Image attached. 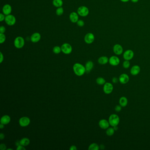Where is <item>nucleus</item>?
<instances>
[{
    "instance_id": "obj_36",
    "label": "nucleus",
    "mask_w": 150,
    "mask_h": 150,
    "mask_svg": "<svg viewBox=\"0 0 150 150\" xmlns=\"http://www.w3.org/2000/svg\"><path fill=\"white\" fill-rule=\"evenodd\" d=\"M5 30V28L4 26H1L0 27V33H4Z\"/></svg>"
},
{
    "instance_id": "obj_41",
    "label": "nucleus",
    "mask_w": 150,
    "mask_h": 150,
    "mask_svg": "<svg viewBox=\"0 0 150 150\" xmlns=\"http://www.w3.org/2000/svg\"><path fill=\"white\" fill-rule=\"evenodd\" d=\"M5 137V135H4V134L1 133L0 134V140H2Z\"/></svg>"
},
{
    "instance_id": "obj_17",
    "label": "nucleus",
    "mask_w": 150,
    "mask_h": 150,
    "mask_svg": "<svg viewBox=\"0 0 150 150\" xmlns=\"http://www.w3.org/2000/svg\"><path fill=\"white\" fill-rule=\"evenodd\" d=\"M41 38V35L39 33H34L30 37V40L32 42L37 43L38 42Z\"/></svg>"
},
{
    "instance_id": "obj_30",
    "label": "nucleus",
    "mask_w": 150,
    "mask_h": 150,
    "mask_svg": "<svg viewBox=\"0 0 150 150\" xmlns=\"http://www.w3.org/2000/svg\"><path fill=\"white\" fill-rule=\"evenodd\" d=\"M130 63L129 60H125L122 63V66L125 69H128L130 67Z\"/></svg>"
},
{
    "instance_id": "obj_24",
    "label": "nucleus",
    "mask_w": 150,
    "mask_h": 150,
    "mask_svg": "<svg viewBox=\"0 0 150 150\" xmlns=\"http://www.w3.org/2000/svg\"><path fill=\"white\" fill-rule=\"evenodd\" d=\"M115 130L114 129V128H113V127H109L106 130V133L108 136L111 137L115 134Z\"/></svg>"
},
{
    "instance_id": "obj_29",
    "label": "nucleus",
    "mask_w": 150,
    "mask_h": 150,
    "mask_svg": "<svg viewBox=\"0 0 150 150\" xmlns=\"http://www.w3.org/2000/svg\"><path fill=\"white\" fill-rule=\"evenodd\" d=\"M61 51H62L61 48L58 46H55L53 48V52L55 54H59Z\"/></svg>"
},
{
    "instance_id": "obj_11",
    "label": "nucleus",
    "mask_w": 150,
    "mask_h": 150,
    "mask_svg": "<svg viewBox=\"0 0 150 150\" xmlns=\"http://www.w3.org/2000/svg\"><path fill=\"white\" fill-rule=\"evenodd\" d=\"M114 53L116 55H121L123 52V48L122 46L119 44H115L113 48Z\"/></svg>"
},
{
    "instance_id": "obj_40",
    "label": "nucleus",
    "mask_w": 150,
    "mask_h": 150,
    "mask_svg": "<svg viewBox=\"0 0 150 150\" xmlns=\"http://www.w3.org/2000/svg\"><path fill=\"white\" fill-rule=\"evenodd\" d=\"M77 149V148H76V147L74 146V145L71 146L70 148V150H76Z\"/></svg>"
},
{
    "instance_id": "obj_23",
    "label": "nucleus",
    "mask_w": 150,
    "mask_h": 150,
    "mask_svg": "<svg viewBox=\"0 0 150 150\" xmlns=\"http://www.w3.org/2000/svg\"><path fill=\"white\" fill-rule=\"evenodd\" d=\"M19 141H20V145L24 147L28 146L30 143V140L27 138H23L22 139H21Z\"/></svg>"
},
{
    "instance_id": "obj_26",
    "label": "nucleus",
    "mask_w": 150,
    "mask_h": 150,
    "mask_svg": "<svg viewBox=\"0 0 150 150\" xmlns=\"http://www.w3.org/2000/svg\"><path fill=\"white\" fill-rule=\"evenodd\" d=\"M100 146L96 143H93L89 145L88 149L89 150H98Z\"/></svg>"
},
{
    "instance_id": "obj_16",
    "label": "nucleus",
    "mask_w": 150,
    "mask_h": 150,
    "mask_svg": "<svg viewBox=\"0 0 150 150\" xmlns=\"http://www.w3.org/2000/svg\"><path fill=\"white\" fill-rule=\"evenodd\" d=\"M11 6L9 4H6L2 8V12L6 15H10L11 13Z\"/></svg>"
},
{
    "instance_id": "obj_18",
    "label": "nucleus",
    "mask_w": 150,
    "mask_h": 150,
    "mask_svg": "<svg viewBox=\"0 0 150 150\" xmlns=\"http://www.w3.org/2000/svg\"><path fill=\"white\" fill-rule=\"evenodd\" d=\"M78 13L75 12H73L71 13L69 16V18L71 22L73 23H76L78 20Z\"/></svg>"
},
{
    "instance_id": "obj_44",
    "label": "nucleus",
    "mask_w": 150,
    "mask_h": 150,
    "mask_svg": "<svg viewBox=\"0 0 150 150\" xmlns=\"http://www.w3.org/2000/svg\"><path fill=\"white\" fill-rule=\"evenodd\" d=\"M129 0H120L121 1H122V2H124V3L128 2Z\"/></svg>"
},
{
    "instance_id": "obj_38",
    "label": "nucleus",
    "mask_w": 150,
    "mask_h": 150,
    "mask_svg": "<svg viewBox=\"0 0 150 150\" xmlns=\"http://www.w3.org/2000/svg\"><path fill=\"white\" fill-rule=\"evenodd\" d=\"M0 149L1 150H5L6 149V146L5 145L1 144L0 145Z\"/></svg>"
},
{
    "instance_id": "obj_20",
    "label": "nucleus",
    "mask_w": 150,
    "mask_h": 150,
    "mask_svg": "<svg viewBox=\"0 0 150 150\" xmlns=\"http://www.w3.org/2000/svg\"><path fill=\"white\" fill-rule=\"evenodd\" d=\"M98 62L99 64L101 65L106 64L109 62V58L107 56H102L99 58Z\"/></svg>"
},
{
    "instance_id": "obj_31",
    "label": "nucleus",
    "mask_w": 150,
    "mask_h": 150,
    "mask_svg": "<svg viewBox=\"0 0 150 150\" xmlns=\"http://www.w3.org/2000/svg\"><path fill=\"white\" fill-rule=\"evenodd\" d=\"M6 36L4 33H0V43L2 44L5 41Z\"/></svg>"
},
{
    "instance_id": "obj_21",
    "label": "nucleus",
    "mask_w": 150,
    "mask_h": 150,
    "mask_svg": "<svg viewBox=\"0 0 150 150\" xmlns=\"http://www.w3.org/2000/svg\"><path fill=\"white\" fill-rule=\"evenodd\" d=\"M128 100L127 98L125 96H122L119 100V104L122 107H125L127 105Z\"/></svg>"
},
{
    "instance_id": "obj_28",
    "label": "nucleus",
    "mask_w": 150,
    "mask_h": 150,
    "mask_svg": "<svg viewBox=\"0 0 150 150\" xmlns=\"http://www.w3.org/2000/svg\"><path fill=\"white\" fill-rule=\"evenodd\" d=\"M63 11H64L63 8L62 7H58L57 9L56 10V14L60 16V15H63Z\"/></svg>"
},
{
    "instance_id": "obj_33",
    "label": "nucleus",
    "mask_w": 150,
    "mask_h": 150,
    "mask_svg": "<svg viewBox=\"0 0 150 150\" xmlns=\"http://www.w3.org/2000/svg\"><path fill=\"white\" fill-rule=\"evenodd\" d=\"M122 107L120 104L119 105H117L115 106V111L117 112H120L122 110Z\"/></svg>"
},
{
    "instance_id": "obj_9",
    "label": "nucleus",
    "mask_w": 150,
    "mask_h": 150,
    "mask_svg": "<svg viewBox=\"0 0 150 150\" xmlns=\"http://www.w3.org/2000/svg\"><path fill=\"white\" fill-rule=\"evenodd\" d=\"M120 62V60L117 56H111L109 59V63L112 66H117L119 64Z\"/></svg>"
},
{
    "instance_id": "obj_43",
    "label": "nucleus",
    "mask_w": 150,
    "mask_h": 150,
    "mask_svg": "<svg viewBox=\"0 0 150 150\" xmlns=\"http://www.w3.org/2000/svg\"><path fill=\"white\" fill-rule=\"evenodd\" d=\"M4 125L2 123H0V128L1 129H2L3 128H4Z\"/></svg>"
},
{
    "instance_id": "obj_42",
    "label": "nucleus",
    "mask_w": 150,
    "mask_h": 150,
    "mask_svg": "<svg viewBox=\"0 0 150 150\" xmlns=\"http://www.w3.org/2000/svg\"><path fill=\"white\" fill-rule=\"evenodd\" d=\"M133 3H137L139 1V0H130Z\"/></svg>"
},
{
    "instance_id": "obj_10",
    "label": "nucleus",
    "mask_w": 150,
    "mask_h": 150,
    "mask_svg": "<svg viewBox=\"0 0 150 150\" xmlns=\"http://www.w3.org/2000/svg\"><path fill=\"white\" fill-rule=\"evenodd\" d=\"M30 122V119L27 117L21 118L19 120V124L21 127H26L29 125Z\"/></svg>"
},
{
    "instance_id": "obj_14",
    "label": "nucleus",
    "mask_w": 150,
    "mask_h": 150,
    "mask_svg": "<svg viewBox=\"0 0 150 150\" xmlns=\"http://www.w3.org/2000/svg\"><path fill=\"white\" fill-rule=\"evenodd\" d=\"M99 126L103 130H107L109 127L110 125L108 120L105 119H103L99 121Z\"/></svg>"
},
{
    "instance_id": "obj_13",
    "label": "nucleus",
    "mask_w": 150,
    "mask_h": 150,
    "mask_svg": "<svg viewBox=\"0 0 150 150\" xmlns=\"http://www.w3.org/2000/svg\"><path fill=\"white\" fill-rule=\"evenodd\" d=\"M94 35L91 33H87L84 37L85 41L88 44H92L94 41Z\"/></svg>"
},
{
    "instance_id": "obj_46",
    "label": "nucleus",
    "mask_w": 150,
    "mask_h": 150,
    "mask_svg": "<svg viewBox=\"0 0 150 150\" xmlns=\"http://www.w3.org/2000/svg\"><path fill=\"white\" fill-rule=\"evenodd\" d=\"M7 150H12V149H11V148H9V149H7Z\"/></svg>"
},
{
    "instance_id": "obj_8",
    "label": "nucleus",
    "mask_w": 150,
    "mask_h": 150,
    "mask_svg": "<svg viewBox=\"0 0 150 150\" xmlns=\"http://www.w3.org/2000/svg\"><path fill=\"white\" fill-rule=\"evenodd\" d=\"M134 51L130 49H128L124 52L123 54V57L125 60L130 61L134 58Z\"/></svg>"
},
{
    "instance_id": "obj_6",
    "label": "nucleus",
    "mask_w": 150,
    "mask_h": 150,
    "mask_svg": "<svg viewBox=\"0 0 150 150\" xmlns=\"http://www.w3.org/2000/svg\"><path fill=\"white\" fill-rule=\"evenodd\" d=\"M4 20L6 24L10 26H13L16 22L15 17L13 15L10 14L6 16Z\"/></svg>"
},
{
    "instance_id": "obj_22",
    "label": "nucleus",
    "mask_w": 150,
    "mask_h": 150,
    "mask_svg": "<svg viewBox=\"0 0 150 150\" xmlns=\"http://www.w3.org/2000/svg\"><path fill=\"white\" fill-rule=\"evenodd\" d=\"M93 63L91 61H89L87 62L85 64V67L86 69V72L89 73L91 71L93 67Z\"/></svg>"
},
{
    "instance_id": "obj_2",
    "label": "nucleus",
    "mask_w": 150,
    "mask_h": 150,
    "mask_svg": "<svg viewBox=\"0 0 150 150\" xmlns=\"http://www.w3.org/2000/svg\"><path fill=\"white\" fill-rule=\"evenodd\" d=\"M108 121L110 126L112 127L118 126L120 122V118L116 114H113L110 115Z\"/></svg>"
},
{
    "instance_id": "obj_3",
    "label": "nucleus",
    "mask_w": 150,
    "mask_h": 150,
    "mask_svg": "<svg viewBox=\"0 0 150 150\" xmlns=\"http://www.w3.org/2000/svg\"><path fill=\"white\" fill-rule=\"evenodd\" d=\"M15 46L17 48H22L25 45V41L23 37L19 36L15 38L14 42Z\"/></svg>"
},
{
    "instance_id": "obj_45",
    "label": "nucleus",
    "mask_w": 150,
    "mask_h": 150,
    "mask_svg": "<svg viewBox=\"0 0 150 150\" xmlns=\"http://www.w3.org/2000/svg\"><path fill=\"white\" fill-rule=\"evenodd\" d=\"M113 128H114V129L115 130V131L116 130H118V126H115V127H113Z\"/></svg>"
},
{
    "instance_id": "obj_7",
    "label": "nucleus",
    "mask_w": 150,
    "mask_h": 150,
    "mask_svg": "<svg viewBox=\"0 0 150 150\" xmlns=\"http://www.w3.org/2000/svg\"><path fill=\"white\" fill-rule=\"evenodd\" d=\"M61 51L65 54H69L72 52V48L68 43H64L61 46Z\"/></svg>"
},
{
    "instance_id": "obj_15",
    "label": "nucleus",
    "mask_w": 150,
    "mask_h": 150,
    "mask_svg": "<svg viewBox=\"0 0 150 150\" xmlns=\"http://www.w3.org/2000/svg\"><path fill=\"white\" fill-rule=\"evenodd\" d=\"M141 71V68L137 65H134L132 67L130 70V73L132 75L136 76L139 74Z\"/></svg>"
},
{
    "instance_id": "obj_12",
    "label": "nucleus",
    "mask_w": 150,
    "mask_h": 150,
    "mask_svg": "<svg viewBox=\"0 0 150 150\" xmlns=\"http://www.w3.org/2000/svg\"><path fill=\"white\" fill-rule=\"evenodd\" d=\"M119 82L122 84H126L130 80V77L126 74H122L119 77Z\"/></svg>"
},
{
    "instance_id": "obj_25",
    "label": "nucleus",
    "mask_w": 150,
    "mask_h": 150,
    "mask_svg": "<svg viewBox=\"0 0 150 150\" xmlns=\"http://www.w3.org/2000/svg\"><path fill=\"white\" fill-rule=\"evenodd\" d=\"M52 4L56 7H60L63 4V1L62 0H53Z\"/></svg>"
},
{
    "instance_id": "obj_39",
    "label": "nucleus",
    "mask_w": 150,
    "mask_h": 150,
    "mask_svg": "<svg viewBox=\"0 0 150 150\" xmlns=\"http://www.w3.org/2000/svg\"><path fill=\"white\" fill-rule=\"evenodd\" d=\"M0 63H2V62L4 60V56L2 54V52H0Z\"/></svg>"
},
{
    "instance_id": "obj_34",
    "label": "nucleus",
    "mask_w": 150,
    "mask_h": 150,
    "mask_svg": "<svg viewBox=\"0 0 150 150\" xmlns=\"http://www.w3.org/2000/svg\"><path fill=\"white\" fill-rule=\"evenodd\" d=\"M112 82L113 83L117 84L119 82V79L118 78L115 77H113L112 79Z\"/></svg>"
},
{
    "instance_id": "obj_27",
    "label": "nucleus",
    "mask_w": 150,
    "mask_h": 150,
    "mask_svg": "<svg viewBox=\"0 0 150 150\" xmlns=\"http://www.w3.org/2000/svg\"><path fill=\"white\" fill-rule=\"evenodd\" d=\"M96 83L99 85H104L105 84L106 80L104 78L99 77L96 79Z\"/></svg>"
},
{
    "instance_id": "obj_19",
    "label": "nucleus",
    "mask_w": 150,
    "mask_h": 150,
    "mask_svg": "<svg viewBox=\"0 0 150 150\" xmlns=\"http://www.w3.org/2000/svg\"><path fill=\"white\" fill-rule=\"evenodd\" d=\"M10 121H11V118L9 116L7 115L3 116L0 119V123H2L4 125L9 123Z\"/></svg>"
},
{
    "instance_id": "obj_35",
    "label": "nucleus",
    "mask_w": 150,
    "mask_h": 150,
    "mask_svg": "<svg viewBox=\"0 0 150 150\" xmlns=\"http://www.w3.org/2000/svg\"><path fill=\"white\" fill-rule=\"evenodd\" d=\"M17 150H25L26 148H25L24 146H23L21 145H19V146L17 147Z\"/></svg>"
},
{
    "instance_id": "obj_1",
    "label": "nucleus",
    "mask_w": 150,
    "mask_h": 150,
    "mask_svg": "<svg viewBox=\"0 0 150 150\" xmlns=\"http://www.w3.org/2000/svg\"><path fill=\"white\" fill-rule=\"evenodd\" d=\"M73 69L74 73L78 76H82L86 72L85 67L79 63L74 64Z\"/></svg>"
},
{
    "instance_id": "obj_5",
    "label": "nucleus",
    "mask_w": 150,
    "mask_h": 150,
    "mask_svg": "<svg viewBox=\"0 0 150 150\" xmlns=\"http://www.w3.org/2000/svg\"><path fill=\"white\" fill-rule=\"evenodd\" d=\"M114 87L112 84L110 82H106L104 85L103 90L106 94H110L113 92Z\"/></svg>"
},
{
    "instance_id": "obj_32",
    "label": "nucleus",
    "mask_w": 150,
    "mask_h": 150,
    "mask_svg": "<svg viewBox=\"0 0 150 150\" xmlns=\"http://www.w3.org/2000/svg\"><path fill=\"white\" fill-rule=\"evenodd\" d=\"M77 23L78 26H80V27H82L85 25V22H84V21L82 20H78V22H77Z\"/></svg>"
},
{
    "instance_id": "obj_37",
    "label": "nucleus",
    "mask_w": 150,
    "mask_h": 150,
    "mask_svg": "<svg viewBox=\"0 0 150 150\" xmlns=\"http://www.w3.org/2000/svg\"><path fill=\"white\" fill-rule=\"evenodd\" d=\"M5 17L4 16V14L0 13V21L2 22L3 21H4L5 19Z\"/></svg>"
},
{
    "instance_id": "obj_4",
    "label": "nucleus",
    "mask_w": 150,
    "mask_h": 150,
    "mask_svg": "<svg viewBox=\"0 0 150 150\" xmlns=\"http://www.w3.org/2000/svg\"><path fill=\"white\" fill-rule=\"evenodd\" d=\"M78 14L82 17L86 16L89 14V10L85 6H81L78 9Z\"/></svg>"
}]
</instances>
